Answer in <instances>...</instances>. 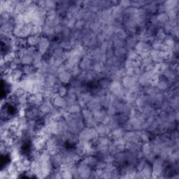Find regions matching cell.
<instances>
[{
    "label": "cell",
    "instance_id": "1",
    "mask_svg": "<svg viewBox=\"0 0 179 179\" xmlns=\"http://www.w3.org/2000/svg\"><path fill=\"white\" fill-rule=\"evenodd\" d=\"M50 44L51 42L49 39L46 36H41L40 41H39L38 45L36 46V49H37V51L39 53L41 54L42 55H44L49 50Z\"/></svg>",
    "mask_w": 179,
    "mask_h": 179
},
{
    "label": "cell",
    "instance_id": "2",
    "mask_svg": "<svg viewBox=\"0 0 179 179\" xmlns=\"http://www.w3.org/2000/svg\"><path fill=\"white\" fill-rule=\"evenodd\" d=\"M93 65L94 63L92 62V60L90 57L86 55L82 57L79 64H78V66H79L82 71H87L92 70Z\"/></svg>",
    "mask_w": 179,
    "mask_h": 179
},
{
    "label": "cell",
    "instance_id": "3",
    "mask_svg": "<svg viewBox=\"0 0 179 179\" xmlns=\"http://www.w3.org/2000/svg\"><path fill=\"white\" fill-rule=\"evenodd\" d=\"M57 77H58V80L60 81V83L62 85H65V86L70 83L73 79V76L71 74V72L69 71L60 73L57 75Z\"/></svg>",
    "mask_w": 179,
    "mask_h": 179
},
{
    "label": "cell",
    "instance_id": "4",
    "mask_svg": "<svg viewBox=\"0 0 179 179\" xmlns=\"http://www.w3.org/2000/svg\"><path fill=\"white\" fill-rule=\"evenodd\" d=\"M99 136H108L111 132V129L107 125L102 123H99V125L95 127Z\"/></svg>",
    "mask_w": 179,
    "mask_h": 179
},
{
    "label": "cell",
    "instance_id": "5",
    "mask_svg": "<svg viewBox=\"0 0 179 179\" xmlns=\"http://www.w3.org/2000/svg\"><path fill=\"white\" fill-rule=\"evenodd\" d=\"M57 81H58V78H57L56 76L47 74L45 78V86L52 87L57 83Z\"/></svg>",
    "mask_w": 179,
    "mask_h": 179
},
{
    "label": "cell",
    "instance_id": "6",
    "mask_svg": "<svg viewBox=\"0 0 179 179\" xmlns=\"http://www.w3.org/2000/svg\"><path fill=\"white\" fill-rule=\"evenodd\" d=\"M41 36L37 35H30L27 38V46L36 47L38 45L39 41H40Z\"/></svg>",
    "mask_w": 179,
    "mask_h": 179
},
{
    "label": "cell",
    "instance_id": "7",
    "mask_svg": "<svg viewBox=\"0 0 179 179\" xmlns=\"http://www.w3.org/2000/svg\"><path fill=\"white\" fill-rule=\"evenodd\" d=\"M82 108L81 106L76 103V104H74L70 107H69L67 112L71 115H76V114H78L81 113L82 111Z\"/></svg>",
    "mask_w": 179,
    "mask_h": 179
},
{
    "label": "cell",
    "instance_id": "8",
    "mask_svg": "<svg viewBox=\"0 0 179 179\" xmlns=\"http://www.w3.org/2000/svg\"><path fill=\"white\" fill-rule=\"evenodd\" d=\"M21 69H22L23 74L27 76L32 75L36 71L33 65H22Z\"/></svg>",
    "mask_w": 179,
    "mask_h": 179
},
{
    "label": "cell",
    "instance_id": "9",
    "mask_svg": "<svg viewBox=\"0 0 179 179\" xmlns=\"http://www.w3.org/2000/svg\"><path fill=\"white\" fill-rule=\"evenodd\" d=\"M156 17H157V23H158V24H162V25H164V24H165V23H167L168 21L169 20L167 14H166L165 12H164V13H158L156 16Z\"/></svg>",
    "mask_w": 179,
    "mask_h": 179
},
{
    "label": "cell",
    "instance_id": "10",
    "mask_svg": "<svg viewBox=\"0 0 179 179\" xmlns=\"http://www.w3.org/2000/svg\"><path fill=\"white\" fill-rule=\"evenodd\" d=\"M81 115H82V117H83L84 120H86L87 119H89V118H92L93 116L92 111L90 110V109L87 107H85V108H82Z\"/></svg>",
    "mask_w": 179,
    "mask_h": 179
},
{
    "label": "cell",
    "instance_id": "11",
    "mask_svg": "<svg viewBox=\"0 0 179 179\" xmlns=\"http://www.w3.org/2000/svg\"><path fill=\"white\" fill-rule=\"evenodd\" d=\"M20 62L22 65H32L33 57L29 55H26L20 59Z\"/></svg>",
    "mask_w": 179,
    "mask_h": 179
},
{
    "label": "cell",
    "instance_id": "12",
    "mask_svg": "<svg viewBox=\"0 0 179 179\" xmlns=\"http://www.w3.org/2000/svg\"><path fill=\"white\" fill-rule=\"evenodd\" d=\"M106 111H107V116H114L118 114L116 106L113 104L109 105L108 107L106 108Z\"/></svg>",
    "mask_w": 179,
    "mask_h": 179
},
{
    "label": "cell",
    "instance_id": "13",
    "mask_svg": "<svg viewBox=\"0 0 179 179\" xmlns=\"http://www.w3.org/2000/svg\"><path fill=\"white\" fill-rule=\"evenodd\" d=\"M57 94H58L60 96L63 97H65L68 95V88L66 87L65 85H62V86L60 87Z\"/></svg>",
    "mask_w": 179,
    "mask_h": 179
},
{
    "label": "cell",
    "instance_id": "14",
    "mask_svg": "<svg viewBox=\"0 0 179 179\" xmlns=\"http://www.w3.org/2000/svg\"><path fill=\"white\" fill-rule=\"evenodd\" d=\"M119 6H120L123 9L124 8H128L132 7V2L130 1H121L119 2Z\"/></svg>",
    "mask_w": 179,
    "mask_h": 179
}]
</instances>
